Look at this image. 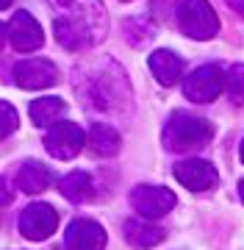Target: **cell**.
Masks as SVG:
<instances>
[{
    "instance_id": "1",
    "label": "cell",
    "mask_w": 244,
    "mask_h": 250,
    "mask_svg": "<svg viewBox=\"0 0 244 250\" xmlns=\"http://www.w3.org/2000/svg\"><path fill=\"white\" fill-rule=\"evenodd\" d=\"M214 136V128L208 120L191 114V111H175L169 117V123L164 128V145L167 150L186 153V150H200L206 147Z\"/></svg>"
},
{
    "instance_id": "2",
    "label": "cell",
    "mask_w": 244,
    "mask_h": 250,
    "mask_svg": "<svg viewBox=\"0 0 244 250\" xmlns=\"http://www.w3.org/2000/svg\"><path fill=\"white\" fill-rule=\"evenodd\" d=\"M50 6L64 14L67 22H73L89 36V42H100L106 34V14L100 0H50Z\"/></svg>"
},
{
    "instance_id": "3",
    "label": "cell",
    "mask_w": 244,
    "mask_h": 250,
    "mask_svg": "<svg viewBox=\"0 0 244 250\" xmlns=\"http://www.w3.org/2000/svg\"><path fill=\"white\" fill-rule=\"evenodd\" d=\"M178 25L186 36L208 42L219 34V17L208 0H183L178 9Z\"/></svg>"
},
{
    "instance_id": "4",
    "label": "cell",
    "mask_w": 244,
    "mask_h": 250,
    "mask_svg": "<svg viewBox=\"0 0 244 250\" xmlns=\"http://www.w3.org/2000/svg\"><path fill=\"white\" fill-rule=\"evenodd\" d=\"M222 89H225V72L217 64H203L189 78H183V92L194 103H211L219 98Z\"/></svg>"
},
{
    "instance_id": "5",
    "label": "cell",
    "mask_w": 244,
    "mask_h": 250,
    "mask_svg": "<svg viewBox=\"0 0 244 250\" xmlns=\"http://www.w3.org/2000/svg\"><path fill=\"white\" fill-rule=\"evenodd\" d=\"M83 142H86V134H83L81 125H75V123H53L45 136L47 153L61 161L75 159L83 150Z\"/></svg>"
},
{
    "instance_id": "6",
    "label": "cell",
    "mask_w": 244,
    "mask_h": 250,
    "mask_svg": "<svg viewBox=\"0 0 244 250\" xmlns=\"http://www.w3.org/2000/svg\"><path fill=\"white\" fill-rule=\"evenodd\" d=\"M131 206H133L145 220H158V217L169 214L175 208V192L167 187H150V184H139L131 192Z\"/></svg>"
},
{
    "instance_id": "7",
    "label": "cell",
    "mask_w": 244,
    "mask_h": 250,
    "mask_svg": "<svg viewBox=\"0 0 244 250\" xmlns=\"http://www.w3.org/2000/svg\"><path fill=\"white\" fill-rule=\"evenodd\" d=\"M58 228V211L50 203H31L19 214V233L31 242H42Z\"/></svg>"
},
{
    "instance_id": "8",
    "label": "cell",
    "mask_w": 244,
    "mask_h": 250,
    "mask_svg": "<svg viewBox=\"0 0 244 250\" xmlns=\"http://www.w3.org/2000/svg\"><path fill=\"white\" fill-rule=\"evenodd\" d=\"M6 39L14 45V50L31 53V50H39V47H42L45 34H42V25H39L28 11H17V14L11 17V22L6 25Z\"/></svg>"
},
{
    "instance_id": "9",
    "label": "cell",
    "mask_w": 244,
    "mask_h": 250,
    "mask_svg": "<svg viewBox=\"0 0 244 250\" xmlns=\"http://www.w3.org/2000/svg\"><path fill=\"white\" fill-rule=\"evenodd\" d=\"M58 81V70L47 59H22L14 67V83L19 89H47Z\"/></svg>"
},
{
    "instance_id": "10",
    "label": "cell",
    "mask_w": 244,
    "mask_h": 250,
    "mask_svg": "<svg viewBox=\"0 0 244 250\" xmlns=\"http://www.w3.org/2000/svg\"><path fill=\"white\" fill-rule=\"evenodd\" d=\"M172 172H175V178L181 181L186 189H191V192H206V189H214L219 184L217 167L206 159H186V161H181V164H175Z\"/></svg>"
},
{
    "instance_id": "11",
    "label": "cell",
    "mask_w": 244,
    "mask_h": 250,
    "mask_svg": "<svg viewBox=\"0 0 244 250\" xmlns=\"http://www.w3.org/2000/svg\"><path fill=\"white\" fill-rule=\"evenodd\" d=\"M67 250H103L106 248V231L94 220H73L64 231Z\"/></svg>"
},
{
    "instance_id": "12",
    "label": "cell",
    "mask_w": 244,
    "mask_h": 250,
    "mask_svg": "<svg viewBox=\"0 0 244 250\" xmlns=\"http://www.w3.org/2000/svg\"><path fill=\"white\" fill-rule=\"evenodd\" d=\"M17 189H22L25 195H39V192H45V189H50V184H53V170L50 167H45L42 161H25V164H19L17 170Z\"/></svg>"
},
{
    "instance_id": "13",
    "label": "cell",
    "mask_w": 244,
    "mask_h": 250,
    "mask_svg": "<svg viewBox=\"0 0 244 250\" xmlns=\"http://www.w3.org/2000/svg\"><path fill=\"white\" fill-rule=\"evenodd\" d=\"M150 70L161 86H175L183 78V59L172 50H155L150 56Z\"/></svg>"
},
{
    "instance_id": "14",
    "label": "cell",
    "mask_w": 244,
    "mask_h": 250,
    "mask_svg": "<svg viewBox=\"0 0 244 250\" xmlns=\"http://www.w3.org/2000/svg\"><path fill=\"white\" fill-rule=\"evenodd\" d=\"M164 228L153 225L150 220H128L125 223V239L139 250H147L153 245H161L164 242Z\"/></svg>"
},
{
    "instance_id": "15",
    "label": "cell",
    "mask_w": 244,
    "mask_h": 250,
    "mask_svg": "<svg viewBox=\"0 0 244 250\" xmlns=\"http://www.w3.org/2000/svg\"><path fill=\"white\" fill-rule=\"evenodd\" d=\"M83 145H89V150L94 153V156H114V153L119 150L122 139H119V134L111 128L109 123H94L89 128V134H86V142Z\"/></svg>"
},
{
    "instance_id": "16",
    "label": "cell",
    "mask_w": 244,
    "mask_h": 250,
    "mask_svg": "<svg viewBox=\"0 0 244 250\" xmlns=\"http://www.w3.org/2000/svg\"><path fill=\"white\" fill-rule=\"evenodd\" d=\"M28 114H31V120H34L37 125H53L67 114V103H64L61 98H56V95L37 98V100H31Z\"/></svg>"
},
{
    "instance_id": "17",
    "label": "cell",
    "mask_w": 244,
    "mask_h": 250,
    "mask_svg": "<svg viewBox=\"0 0 244 250\" xmlns=\"http://www.w3.org/2000/svg\"><path fill=\"white\" fill-rule=\"evenodd\" d=\"M61 195L67 200H73V203H86V200L94 197V184H92V178L86 172L75 170L67 178H61Z\"/></svg>"
},
{
    "instance_id": "18",
    "label": "cell",
    "mask_w": 244,
    "mask_h": 250,
    "mask_svg": "<svg viewBox=\"0 0 244 250\" xmlns=\"http://www.w3.org/2000/svg\"><path fill=\"white\" fill-rule=\"evenodd\" d=\"M56 39H58V45L67 47V50H83V47H89V36L83 34L78 25L73 22H67V20H56Z\"/></svg>"
},
{
    "instance_id": "19",
    "label": "cell",
    "mask_w": 244,
    "mask_h": 250,
    "mask_svg": "<svg viewBox=\"0 0 244 250\" xmlns=\"http://www.w3.org/2000/svg\"><path fill=\"white\" fill-rule=\"evenodd\" d=\"M225 89L236 106H242L244 103V64H233L225 72Z\"/></svg>"
},
{
    "instance_id": "20",
    "label": "cell",
    "mask_w": 244,
    "mask_h": 250,
    "mask_svg": "<svg viewBox=\"0 0 244 250\" xmlns=\"http://www.w3.org/2000/svg\"><path fill=\"white\" fill-rule=\"evenodd\" d=\"M19 128V114L17 108L11 106V103H6V100H0V139H6V136H11L14 131Z\"/></svg>"
},
{
    "instance_id": "21",
    "label": "cell",
    "mask_w": 244,
    "mask_h": 250,
    "mask_svg": "<svg viewBox=\"0 0 244 250\" xmlns=\"http://www.w3.org/2000/svg\"><path fill=\"white\" fill-rule=\"evenodd\" d=\"M11 203V189L6 187V181L0 178V208H3V206H9Z\"/></svg>"
},
{
    "instance_id": "22",
    "label": "cell",
    "mask_w": 244,
    "mask_h": 250,
    "mask_svg": "<svg viewBox=\"0 0 244 250\" xmlns=\"http://www.w3.org/2000/svg\"><path fill=\"white\" fill-rule=\"evenodd\" d=\"M227 6H230L236 14H242V17H244V0H227Z\"/></svg>"
},
{
    "instance_id": "23",
    "label": "cell",
    "mask_w": 244,
    "mask_h": 250,
    "mask_svg": "<svg viewBox=\"0 0 244 250\" xmlns=\"http://www.w3.org/2000/svg\"><path fill=\"white\" fill-rule=\"evenodd\" d=\"M3 45H6V25L0 22V50H3Z\"/></svg>"
},
{
    "instance_id": "24",
    "label": "cell",
    "mask_w": 244,
    "mask_h": 250,
    "mask_svg": "<svg viewBox=\"0 0 244 250\" xmlns=\"http://www.w3.org/2000/svg\"><path fill=\"white\" fill-rule=\"evenodd\" d=\"M9 6H11V0H0V11H3V9H9Z\"/></svg>"
},
{
    "instance_id": "25",
    "label": "cell",
    "mask_w": 244,
    "mask_h": 250,
    "mask_svg": "<svg viewBox=\"0 0 244 250\" xmlns=\"http://www.w3.org/2000/svg\"><path fill=\"white\" fill-rule=\"evenodd\" d=\"M239 159H242V161H244V142H242V145H239Z\"/></svg>"
},
{
    "instance_id": "26",
    "label": "cell",
    "mask_w": 244,
    "mask_h": 250,
    "mask_svg": "<svg viewBox=\"0 0 244 250\" xmlns=\"http://www.w3.org/2000/svg\"><path fill=\"white\" fill-rule=\"evenodd\" d=\"M239 195H242V200H244V178H242V184H239Z\"/></svg>"
},
{
    "instance_id": "27",
    "label": "cell",
    "mask_w": 244,
    "mask_h": 250,
    "mask_svg": "<svg viewBox=\"0 0 244 250\" xmlns=\"http://www.w3.org/2000/svg\"><path fill=\"white\" fill-rule=\"evenodd\" d=\"M122 3H128V0H122Z\"/></svg>"
}]
</instances>
